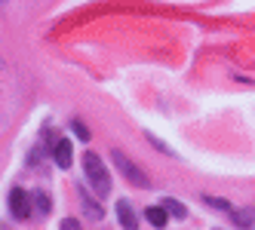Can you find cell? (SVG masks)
<instances>
[{"instance_id": "7c38bea8", "label": "cell", "mask_w": 255, "mask_h": 230, "mask_svg": "<svg viewBox=\"0 0 255 230\" xmlns=\"http://www.w3.org/2000/svg\"><path fill=\"white\" fill-rule=\"evenodd\" d=\"M148 141H151V145H154V148H160V151H163V153H172V151H169V148H166V145H163V141H160V138H157V135H148Z\"/></svg>"}, {"instance_id": "30bf717a", "label": "cell", "mask_w": 255, "mask_h": 230, "mask_svg": "<svg viewBox=\"0 0 255 230\" xmlns=\"http://www.w3.org/2000/svg\"><path fill=\"white\" fill-rule=\"evenodd\" d=\"M203 203H206V206H212V209H222V212H231V215H234V206H231L228 200H218V197H203Z\"/></svg>"}, {"instance_id": "8992f818", "label": "cell", "mask_w": 255, "mask_h": 230, "mask_svg": "<svg viewBox=\"0 0 255 230\" xmlns=\"http://www.w3.org/2000/svg\"><path fill=\"white\" fill-rule=\"evenodd\" d=\"M144 215H148V221H151L157 230H160V227H166V218H169V215H166V209H163V206H151L148 212H144Z\"/></svg>"}, {"instance_id": "4fadbf2b", "label": "cell", "mask_w": 255, "mask_h": 230, "mask_svg": "<svg viewBox=\"0 0 255 230\" xmlns=\"http://www.w3.org/2000/svg\"><path fill=\"white\" fill-rule=\"evenodd\" d=\"M62 227H65V230H77V221H71V218H68V221H65Z\"/></svg>"}, {"instance_id": "9c48e42d", "label": "cell", "mask_w": 255, "mask_h": 230, "mask_svg": "<svg viewBox=\"0 0 255 230\" xmlns=\"http://www.w3.org/2000/svg\"><path fill=\"white\" fill-rule=\"evenodd\" d=\"M34 203H37V215L43 218V215H49V197L43 190H34Z\"/></svg>"}, {"instance_id": "52a82bcc", "label": "cell", "mask_w": 255, "mask_h": 230, "mask_svg": "<svg viewBox=\"0 0 255 230\" xmlns=\"http://www.w3.org/2000/svg\"><path fill=\"white\" fill-rule=\"evenodd\" d=\"M83 209H86V215L93 218V221H99V218H102V209H99V203L89 197V193H83Z\"/></svg>"}, {"instance_id": "6da1fadb", "label": "cell", "mask_w": 255, "mask_h": 230, "mask_svg": "<svg viewBox=\"0 0 255 230\" xmlns=\"http://www.w3.org/2000/svg\"><path fill=\"white\" fill-rule=\"evenodd\" d=\"M83 172L89 184H93V190L99 193V197H108V190H111V175H108V166L99 160V153H83Z\"/></svg>"}, {"instance_id": "ba28073f", "label": "cell", "mask_w": 255, "mask_h": 230, "mask_svg": "<svg viewBox=\"0 0 255 230\" xmlns=\"http://www.w3.org/2000/svg\"><path fill=\"white\" fill-rule=\"evenodd\" d=\"M163 209H166L169 215H175V218H185V215H188V209L181 206L178 200H163Z\"/></svg>"}, {"instance_id": "8fae6325", "label": "cell", "mask_w": 255, "mask_h": 230, "mask_svg": "<svg viewBox=\"0 0 255 230\" xmlns=\"http://www.w3.org/2000/svg\"><path fill=\"white\" fill-rule=\"evenodd\" d=\"M71 129H74V135H77V138H83V141H89V129L83 126V123H80V120H74V123H71Z\"/></svg>"}, {"instance_id": "277c9868", "label": "cell", "mask_w": 255, "mask_h": 230, "mask_svg": "<svg viewBox=\"0 0 255 230\" xmlns=\"http://www.w3.org/2000/svg\"><path fill=\"white\" fill-rule=\"evenodd\" d=\"M52 160H56L59 169H71V141L68 138L52 141Z\"/></svg>"}, {"instance_id": "5b68a950", "label": "cell", "mask_w": 255, "mask_h": 230, "mask_svg": "<svg viewBox=\"0 0 255 230\" xmlns=\"http://www.w3.org/2000/svg\"><path fill=\"white\" fill-rule=\"evenodd\" d=\"M117 218H120L123 230H138V218H135L129 200H117Z\"/></svg>"}, {"instance_id": "3957f363", "label": "cell", "mask_w": 255, "mask_h": 230, "mask_svg": "<svg viewBox=\"0 0 255 230\" xmlns=\"http://www.w3.org/2000/svg\"><path fill=\"white\" fill-rule=\"evenodd\" d=\"M9 212H12V218H19V221H25L31 215V197H28V190H22V187L9 190Z\"/></svg>"}, {"instance_id": "7a4b0ae2", "label": "cell", "mask_w": 255, "mask_h": 230, "mask_svg": "<svg viewBox=\"0 0 255 230\" xmlns=\"http://www.w3.org/2000/svg\"><path fill=\"white\" fill-rule=\"evenodd\" d=\"M111 160H114V166L120 169V175H123L126 181H132L135 187H151V178H148V175H144V172H141V169H138V166L129 160V156L123 153V151H117V148H114V151H111Z\"/></svg>"}]
</instances>
